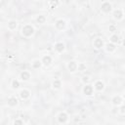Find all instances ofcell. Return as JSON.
Segmentation results:
<instances>
[{"instance_id":"obj_24","label":"cell","mask_w":125,"mask_h":125,"mask_svg":"<svg viewBox=\"0 0 125 125\" xmlns=\"http://www.w3.org/2000/svg\"><path fill=\"white\" fill-rule=\"evenodd\" d=\"M89 80H90L89 76H83V77H82V82H83L85 85H87V84H88Z\"/></svg>"},{"instance_id":"obj_12","label":"cell","mask_w":125,"mask_h":125,"mask_svg":"<svg viewBox=\"0 0 125 125\" xmlns=\"http://www.w3.org/2000/svg\"><path fill=\"white\" fill-rule=\"evenodd\" d=\"M20 97L22 99V100H26L30 97V92L27 90V89H22L20 91Z\"/></svg>"},{"instance_id":"obj_8","label":"cell","mask_w":125,"mask_h":125,"mask_svg":"<svg viewBox=\"0 0 125 125\" xmlns=\"http://www.w3.org/2000/svg\"><path fill=\"white\" fill-rule=\"evenodd\" d=\"M18 103H19V101H18L17 97H15V96H11V97L8 98V105H9V106L14 107V106L18 105Z\"/></svg>"},{"instance_id":"obj_25","label":"cell","mask_w":125,"mask_h":125,"mask_svg":"<svg viewBox=\"0 0 125 125\" xmlns=\"http://www.w3.org/2000/svg\"><path fill=\"white\" fill-rule=\"evenodd\" d=\"M108 30H109L110 32H115V31H116V26H115L114 24H110L109 27H108Z\"/></svg>"},{"instance_id":"obj_7","label":"cell","mask_w":125,"mask_h":125,"mask_svg":"<svg viewBox=\"0 0 125 125\" xmlns=\"http://www.w3.org/2000/svg\"><path fill=\"white\" fill-rule=\"evenodd\" d=\"M83 93L86 95V96H92L93 93H94V87L87 84L83 87Z\"/></svg>"},{"instance_id":"obj_11","label":"cell","mask_w":125,"mask_h":125,"mask_svg":"<svg viewBox=\"0 0 125 125\" xmlns=\"http://www.w3.org/2000/svg\"><path fill=\"white\" fill-rule=\"evenodd\" d=\"M93 44H94V47L96 49H101L102 47H104V41H103L102 38H99V37L94 40Z\"/></svg>"},{"instance_id":"obj_21","label":"cell","mask_w":125,"mask_h":125,"mask_svg":"<svg viewBox=\"0 0 125 125\" xmlns=\"http://www.w3.org/2000/svg\"><path fill=\"white\" fill-rule=\"evenodd\" d=\"M43 63H42V62L41 61H39V60H35L33 62H32V67L33 68H40L41 67V65H42Z\"/></svg>"},{"instance_id":"obj_29","label":"cell","mask_w":125,"mask_h":125,"mask_svg":"<svg viewBox=\"0 0 125 125\" xmlns=\"http://www.w3.org/2000/svg\"><path fill=\"white\" fill-rule=\"evenodd\" d=\"M123 99H124V100H125V93H124V94H123Z\"/></svg>"},{"instance_id":"obj_27","label":"cell","mask_w":125,"mask_h":125,"mask_svg":"<svg viewBox=\"0 0 125 125\" xmlns=\"http://www.w3.org/2000/svg\"><path fill=\"white\" fill-rule=\"evenodd\" d=\"M120 112H121L122 114H125V104H122V105L120 106Z\"/></svg>"},{"instance_id":"obj_14","label":"cell","mask_w":125,"mask_h":125,"mask_svg":"<svg viewBox=\"0 0 125 125\" xmlns=\"http://www.w3.org/2000/svg\"><path fill=\"white\" fill-rule=\"evenodd\" d=\"M94 88H95V90H97V91L101 92V91H103V90L104 89V84L101 80H98V81H96V82H95Z\"/></svg>"},{"instance_id":"obj_16","label":"cell","mask_w":125,"mask_h":125,"mask_svg":"<svg viewBox=\"0 0 125 125\" xmlns=\"http://www.w3.org/2000/svg\"><path fill=\"white\" fill-rule=\"evenodd\" d=\"M17 25H18V22H17L16 21H14V20L9 21V22H8V28H9L10 30L16 29V28H17Z\"/></svg>"},{"instance_id":"obj_17","label":"cell","mask_w":125,"mask_h":125,"mask_svg":"<svg viewBox=\"0 0 125 125\" xmlns=\"http://www.w3.org/2000/svg\"><path fill=\"white\" fill-rule=\"evenodd\" d=\"M105 49H106V51L107 52H109V53H112V52H114L115 51V49H116V47H115V45L114 44H112V43H107L106 45H105Z\"/></svg>"},{"instance_id":"obj_20","label":"cell","mask_w":125,"mask_h":125,"mask_svg":"<svg viewBox=\"0 0 125 125\" xmlns=\"http://www.w3.org/2000/svg\"><path fill=\"white\" fill-rule=\"evenodd\" d=\"M109 41H110V43H112V44L118 43V41H119L118 35H117V34H112V35L109 37Z\"/></svg>"},{"instance_id":"obj_15","label":"cell","mask_w":125,"mask_h":125,"mask_svg":"<svg viewBox=\"0 0 125 125\" xmlns=\"http://www.w3.org/2000/svg\"><path fill=\"white\" fill-rule=\"evenodd\" d=\"M111 102H112V104L113 105H120L121 104H122V98L120 97V96H114L113 98H112V100H111Z\"/></svg>"},{"instance_id":"obj_4","label":"cell","mask_w":125,"mask_h":125,"mask_svg":"<svg viewBox=\"0 0 125 125\" xmlns=\"http://www.w3.org/2000/svg\"><path fill=\"white\" fill-rule=\"evenodd\" d=\"M65 25H66L65 21L62 20V19H60V20H58V21L55 22V26H56V28H57L58 30H62V29H64V28H65Z\"/></svg>"},{"instance_id":"obj_9","label":"cell","mask_w":125,"mask_h":125,"mask_svg":"<svg viewBox=\"0 0 125 125\" xmlns=\"http://www.w3.org/2000/svg\"><path fill=\"white\" fill-rule=\"evenodd\" d=\"M30 77H31L30 73H29L28 71H26V70L21 71V74H20V78H21V81H28V80L30 79Z\"/></svg>"},{"instance_id":"obj_2","label":"cell","mask_w":125,"mask_h":125,"mask_svg":"<svg viewBox=\"0 0 125 125\" xmlns=\"http://www.w3.org/2000/svg\"><path fill=\"white\" fill-rule=\"evenodd\" d=\"M101 10H102V12H104V13H105V14L110 13V12L112 11V5H111V3H110L109 1H104V2H103L102 5H101Z\"/></svg>"},{"instance_id":"obj_5","label":"cell","mask_w":125,"mask_h":125,"mask_svg":"<svg viewBox=\"0 0 125 125\" xmlns=\"http://www.w3.org/2000/svg\"><path fill=\"white\" fill-rule=\"evenodd\" d=\"M67 69L70 71V72H75L77 70V67H78V63L75 62V61H70L68 62L67 63Z\"/></svg>"},{"instance_id":"obj_3","label":"cell","mask_w":125,"mask_h":125,"mask_svg":"<svg viewBox=\"0 0 125 125\" xmlns=\"http://www.w3.org/2000/svg\"><path fill=\"white\" fill-rule=\"evenodd\" d=\"M57 119H58V122H59V123L64 124V123H66V122H67V120H68V115H67V113H66V112L62 111V112H60V113H59V115H58Z\"/></svg>"},{"instance_id":"obj_18","label":"cell","mask_w":125,"mask_h":125,"mask_svg":"<svg viewBox=\"0 0 125 125\" xmlns=\"http://www.w3.org/2000/svg\"><path fill=\"white\" fill-rule=\"evenodd\" d=\"M61 86H62V82H61V80H59V79H55L53 82H52V87L54 88V89H60L61 88Z\"/></svg>"},{"instance_id":"obj_6","label":"cell","mask_w":125,"mask_h":125,"mask_svg":"<svg viewBox=\"0 0 125 125\" xmlns=\"http://www.w3.org/2000/svg\"><path fill=\"white\" fill-rule=\"evenodd\" d=\"M112 16H113V18L115 19V20H117V21H120V20H122L123 19V11L121 10V9H115L114 11H113V13H112Z\"/></svg>"},{"instance_id":"obj_22","label":"cell","mask_w":125,"mask_h":125,"mask_svg":"<svg viewBox=\"0 0 125 125\" xmlns=\"http://www.w3.org/2000/svg\"><path fill=\"white\" fill-rule=\"evenodd\" d=\"M77 70H78V71H84V70H86V64L83 63V62H79V63H78Z\"/></svg>"},{"instance_id":"obj_23","label":"cell","mask_w":125,"mask_h":125,"mask_svg":"<svg viewBox=\"0 0 125 125\" xmlns=\"http://www.w3.org/2000/svg\"><path fill=\"white\" fill-rule=\"evenodd\" d=\"M12 87H13L14 89H18V88L20 87V82H19L17 79H14V80L12 81Z\"/></svg>"},{"instance_id":"obj_28","label":"cell","mask_w":125,"mask_h":125,"mask_svg":"<svg viewBox=\"0 0 125 125\" xmlns=\"http://www.w3.org/2000/svg\"><path fill=\"white\" fill-rule=\"evenodd\" d=\"M122 44H123V46H124V47H125V38H124V39H123V41H122Z\"/></svg>"},{"instance_id":"obj_26","label":"cell","mask_w":125,"mask_h":125,"mask_svg":"<svg viewBox=\"0 0 125 125\" xmlns=\"http://www.w3.org/2000/svg\"><path fill=\"white\" fill-rule=\"evenodd\" d=\"M14 125H23V122L21 119H16L14 121Z\"/></svg>"},{"instance_id":"obj_13","label":"cell","mask_w":125,"mask_h":125,"mask_svg":"<svg viewBox=\"0 0 125 125\" xmlns=\"http://www.w3.org/2000/svg\"><path fill=\"white\" fill-rule=\"evenodd\" d=\"M54 48H55V50H56L58 53H62V52L64 51V49H65L64 44L62 43V42H58V43H56L55 46H54Z\"/></svg>"},{"instance_id":"obj_19","label":"cell","mask_w":125,"mask_h":125,"mask_svg":"<svg viewBox=\"0 0 125 125\" xmlns=\"http://www.w3.org/2000/svg\"><path fill=\"white\" fill-rule=\"evenodd\" d=\"M36 21H37L39 24H43V23H45V21H46V17H45L44 15H39V16H37V18H36Z\"/></svg>"},{"instance_id":"obj_1","label":"cell","mask_w":125,"mask_h":125,"mask_svg":"<svg viewBox=\"0 0 125 125\" xmlns=\"http://www.w3.org/2000/svg\"><path fill=\"white\" fill-rule=\"evenodd\" d=\"M21 34L24 37H31L34 34V27L31 24H24L21 28Z\"/></svg>"},{"instance_id":"obj_10","label":"cell","mask_w":125,"mask_h":125,"mask_svg":"<svg viewBox=\"0 0 125 125\" xmlns=\"http://www.w3.org/2000/svg\"><path fill=\"white\" fill-rule=\"evenodd\" d=\"M41 62H42V63H43L44 65L48 66V65H50L51 62H52V58H51V56H49V55H45V56L42 57Z\"/></svg>"}]
</instances>
